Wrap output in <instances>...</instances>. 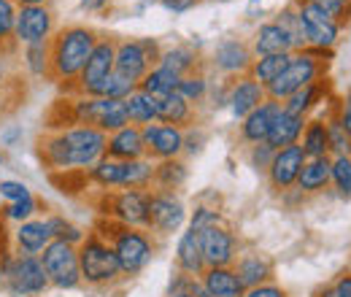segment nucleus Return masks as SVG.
I'll return each mask as SVG.
<instances>
[{"label":"nucleus","mask_w":351,"mask_h":297,"mask_svg":"<svg viewBox=\"0 0 351 297\" xmlns=\"http://www.w3.org/2000/svg\"><path fill=\"white\" fill-rule=\"evenodd\" d=\"M289 60H292V54H265V57H254L252 60V68H249V76L263 86L273 84L281 76V71L289 65Z\"/></svg>","instance_id":"f704fd0d"},{"label":"nucleus","mask_w":351,"mask_h":297,"mask_svg":"<svg viewBox=\"0 0 351 297\" xmlns=\"http://www.w3.org/2000/svg\"><path fill=\"white\" fill-rule=\"evenodd\" d=\"M168 297H195L189 289H184V292H173V295H168Z\"/></svg>","instance_id":"e2e57ef3"},{"label":"nucleus","mask_w":351,"mask_h":297,"mask_svg":"<svg viewBox=\"0 0 351 297\" xmlns=\"http://www.w3.org/2000/svg\"><path fill=\"white\" fill-rule=\"evenodd\" d=\"M178 82H181V76L171 73V71H168V68H162V65H154V68H152V71L138 82V89H141V92H146V95H152L154 100H160V97L173 95Z\"/></svg>","instance_id":"72a5a7b5"},{"label":"nucleus","mask_w":351,"mask_h":297,"mask_svg":"<svg viewBox=\"0 0 351 297\" xmlns=\"http://www.w3.org/2000/svg\"><path fill=\"white\" fill-rule=\"evenodd\" d=\"M214 224H221V211L214 206H206V203H197L192 216L186 219V227H192L197 233H203L206 227H214Z\"/></svg>","instance_id":"c03bdc74"},{"label":"nucleus","mask_w":351,"mask_h":297,"mask_svg":"<svg viewBox=\"0 0 351 297\" xmlns=\"http://www.w3.org/2000/svg\"><path fill=\"white\" fill-rule=\"evenodd\" d=\"M22 138H25L22 125H5L0 130V149H16L22 146Z\"/></svg>","instance_id":"3c124183"},{"label":"nucleus","mask_w":351,"mask_h":297,"mask_svg":"<svg viewBox=\"0 0 351 297\" xmlns=\"http://www.w3.org/2000/svg\"><path fill=\"white\" fill-rule=\"evenodd\" d=\"M200 284L217 297H243V292H246L241 287L232 265L230 268H206L200 276Z\"/></svg>","instance_id":"7c9ffc66"},{"label":"nucleus","mask_w":351,"mask_h":297,"mask_svg":"<svg viewBox=\"0 0 351 297\" xmlns=\"http://www.w3.org/2000/svg\"><path fill=\"white\" fill-rule=\"evenodd\" d=\"M79 273H82V287L92 289H106L125 278L111 243L100 238L95 230L87 233V238L79 243Z\"/></svg>","instance_id":"20e7f679"},{"label":"nucleus","mask_w":351,"mask_h":297,"mask_svg":"<svg viewBox=\"0 0 351 297\" xmlns=\"http://www.w3.org/2000/svg\"><path fill=\"white\" fill-rule=\"evenodd\" d=\"M252 60H254V54H252L249 41H243L238 36H227V38L217 41V46H214L211 68L221 76H227V79H235V76H246L249 73Z\"/></svg>","instance_id":"2eb2a0df"},{"label":"nucleus","mask_w":351,"mask_h":297,"mask_svg":"<svg viewBox=\"0 0 351 297\" xmlns=\"http://www.w3.org/2000/svg\"><path fill=\"white\" fill-rule=\"evenodd\" d=\"M208 89H211V82H208L206 71L200 68V71H195V73H189V76H181V82L176 86V95L184 97L189 106L197 108V106L208 97Z\"/></svg>","instance_id":"58836bf2"},{"label":"nucleus","mask_w":351,"mask_h":297,"mask_svg":"<svg viewBox=\"0 0 351 297\" xmlns=\"http://www.w3.org/2000/svg\"><path fill=\"white\" fill-rule=\"evenodd\" d=\"M273 154H276V149H270L267 143H254V146H249V152H246V163H249V168L254 170V173H267L270 168V160H273Z\"/></svg>","instance_id":"de8ad7c7"},{"label":"nucleus","mask_w":351,"mask_h":297,"mask_svg":"<svg viewBox=\"0 0 351 297\" xmlns=\"http://www.w3.org/2000/svg\"><path fill=\"white\" fill-rule=\"evenodd\" d=\"M143 132V146H146V157L152 163H165V160H176L184 154V130L173 128V125H146L141 128Z\"/></svg>","instance_id":"a211bd4d"},{"label":"nucleus","mask_w":351,"mask_h":297,"mask_svg":"<svg viewBox=\"0 0 351 297\" xmlns=\"http://www.w3.org/2000/svg\"><path fill=\"white\" fill-rule=\"evenodd\" d=\"M186 289H189L195 297H217V295H211V292L200 284V278H189V287H186Z\"/></svg>","instance_id":"4d7b16f0"},{"label":"nucleus","mask_w":351,"mask_h":297,"mask_svg":"<svg viewBox=\"0 0 351 297\" xmlns=\"http://www.w3.org/2000/svg\"><path fill=\"white\" fill-rule=\"evenodd\" d=\"M108 135L87 125L49 130L38 138L36 154L51 176L57 173H87L106 157Z\"/></svg>","instance_id":"f257e3e1"},{"label":"nucleus","mask_w":351,"mask_h":297,"mask_svg":"<svg viewBox=\"0 0 351 297\" xmlns=\"http://www.w3.org/2000/svg\"><path fill=\"white\" fill-rule=\"evenodd\" d=\"M97 211L122 227H149V189H114L103 192Z\"/></svg>","instance_id":"0eeeda50"},{"label":"nucleus","mask_w":351,"mask_h":297,"mask_svg":"<svg viewBox=\"0 0 351 297\" xmlns=\"http://www.w3.org/2000/svg\"><path fill=\"white\" fill-rule=\"evenodd\" d=\"M95 233L111 243L114 254H117L119 265H122V276L125 278L141 276L152 265L154 254H157V243H154V235L149 230L122 227V224L100 216L97 224H95Z\"/></svg>","instance_id":"7ed1b4c3"},{"label":"nucleus","mask_w":351,"mask_h":297,"mask_svg":"<svg viewBox=\"0 0 351 297\" xmlns=\"http://www.w3.org/2000/svg\"><path fill=\"white\" fill-rule=\"evenodd\" d=\"M324 68H327L324 60L311 57L308 51H292L289 65L281 71V76H278L273 84L265 86V95H267L270 100H276V103H284V100H287L289 95H295L298 89L319 82L322 73H324Z\"/></svg>","instance_id":"6e6552de"},{"label":"nucleus","mask_w":351,"mask_h":297,"mask_svg":"<svg viewBox=\"0 0 351 297\" xmlns=\"http://www.w3.org/2000/svg\"><path fill=\"white\" fill-rule=\"evenodd\" d=\"M276 25H281V30L289 36V41L295 46V51H303L308 49L306 33H303V22H300V14H298V5L295 3H287L276 16H273Z\"/></svg>","instance_id":"4c0bfd02"},{"label":"nucleus","mask_w":351,"mask_h":297,"mask_svg":"<svg viewBox=\"0 0 351 297\" xmlns=\"http://www.w3.org/2000/svg\"><path fill=\"white\" fill-rule=\"evenodd\" d=\"M189 178V168L184 157L176 160H165V163H154V189H165V192H176L186 184Z\"/></svg>","instance_id":"2f4dec72"},{"label":"nucleus","mask_w":351,"mask_h":297,"mask_svg":"<svg viewBox=\"0 0 351 297\" xmlns=\"http://www.w3.org/2000/svg\"><path fill=\"white\" fill-rule=\"evenodd\" d=\"M316 297H346V295H343V292H341L335 284H330V287H324V289H322Z\"/></svg>","instance_id":"052dcab7"},{"label":"nucleus","mask_w":351,"mask_h":297,"mask_svg":"<svg viewBox=\"0 0 351 297\" xmlns=\"http://www.w3.org/2000/svg\"><path fill=\"white\" fill-rule=\"evenodd\" d=\"M252 54L254 57H265V54H292L295 46L289 41V36L281 30V25H276L273 19L263 22L254 33H252Z\"/></svg>","instance_id":"393cba45"},{"label":"nucleus","mask_w":351,"mask_h":297,"mask_svg":"<svg viewBox=\"0 0 351 297\" xmlns=\"http://www.w3.org/2000/svg\"><path fill=\"white\" fill-rule=\"evenodd\" d=\"M49 216V224H51V235L57 241H65V243H73L79 246L84 238H87V230H82L79 224H73L71 219L60 216V213H46Z\"/></svg>","instance_id":"a19ab883"},{"label":"nucleus","mask_w":351,"mask_h":297,"mask_svg":"<svg viewBox=\"0 0 351 297\" xmlns=\"http://www.w3.org/2000/svg\"><path fill=\"white\" fill-rule=\"evenodd\" d=\"M186 206L176 192L149 189V233L154 238H171L186 224Z\"/></svg>","instance_id":"f8f14e48"},{"label":"nucleus","mask_w":351,"mask_h":297,"mask_svg":"<svg viewBox=\"0 0 351 297\" xmlns=\"http://www.w3.org/2000/svg\"><path fill=\"white\" fill-rule=\"evenodd\" d=\"M335 189L343 195V198H351V157H332V181Z\"/></svg>","instance_id":"49530a36"},{"label":"nucleus","mask_w":351,"mask_h":297,"mask_svg":"<svg viewBox=\"0 0 351 297\" xmlns=\"http://www.w3.org/2000/svg\"><path fill=\"white\" fill-rule=\"evenodd\" d=\"M160 3H162V8L171 11V14H186V11H192L200 0H160Z\"/></svg>","instance_id":"5fc2aeb1"},{"label":"nucleus","mask_w":351,"mask_h":297,"mask_svg":"<svg viewBox=\"0 0 351 297\" xmlns=\"http://www.w3.org/2000/svg\"><path fill=\"white\" fill-rule=\"evenodd\" d=\"M335 287L346 297H351V276H338V278H335Z\"/></svg>","instance_id":"bf43d9fd"},{"label":"nucleus","mask_w":351,"mask_h":297,"mask_svg":"<svg viewBox=\"0 0 351 297\" xmlns=\"http://www.w3.org/2000/svg\"><path fill=\"white\" fill-rule=\"evenodd\" d=\"M16 11L19 5L14 0H0V46L14 43V25H16ZM16 46V43H14Z\"/></svg>","instance_id":"37998d69"},{"label":"nucleus","mask_w":351,"mask_h":297,"mask_svg":"<svg viewBox=\"0 0 351 297\" xmlns=\"http://www.w3.org/2000/svg\"><path fill=\"white\" fill-rule=\"evenodd\" d=\"M303 165H306V154H303L300 143L276 149V154H273V160H270V168L265 173L270 189L278 192V195L289 192V189L298 184V176H300Z\"/></svg>","instance_id":"f3484780"},{"label":"nucleus","mask_w":351,"mask_h":297,"mask_svg":"<svg viewBox=\"0 0 351 297\" xmlns=\"http://www.w3.org/2000/svg\"><path fill=\"white\" fill-rule=\"evenodd\" d=\"M0 168H5V152L0 149Z\"/></svg>","instance_id":"0e129e2a"},{"label":"nucleus","mask_w":351,"mask_h":297,"mask_svg":"<svg viewBox=\"0 0 351 297\" xmlns=\"http://www.w3.org/2000/svg\"><path fill=\"white\" fill-rule=\"evenodd\" d=\"M330 181H332V157H319V160H306L295 187L300 195H316L324 192Z\"/></svg>","instance_id":"c756f323"},{"label":"nucleus","mask_w":351,"mask_h":297,"mask_svg":"<svg viewBox=\"0 0 351 297\" xmlns=\"http://www.w3.org/2000/svg\"><path fill=\"white\" fill-rule=\"evenodd\" d=\"M200 246H203L206 268H230L238 259V254H241L238 235L227 224L206 227L200 233Z\"/></svg>","instance_id":"dca6fc26"},{"label":"nucleus","mask_w":351,"mask_h":297,"mask_svg":"<svg viewBox=\"0 0 351 297\" xmlns=\"http://www.w3.org/2000/svg\"><path fill=\"white\" fill-rule=\"evenodd\" d=\"M38 257H41V265H44L46 276H49L51 289L73 292V289L82 287V273H79V246L54 238Z\"/></svg>","instance_id":"9d476101"},{"label":"nucleus","mask_w":351,"mask_h":297,"mask_svg":"<svg viewBox=\"0 0 351 297\" xmlns=\"http://www.w3.org/2000/svg\"><path fill=\"white\" fill-rule=\"evenodd\" d=\"M57 33V14L51 5H22L16 11L14 25V43L16 49L33 46V43H49Z\"/></svg>","instance_id":"ddd939ff"},{"label":"nucleus","mask_w":351,"mask_h":297,"mask_svg":"<svg viewBox=\"0 0 351 297\" xmlns=\"http://www.w3.org/2000/svg\"><path fill=\"white\" fill-rule=\"evenodd\" d=\"M322 95H324V82L319 79V82H313V84L298 89L295 95H289V97L281 103V108H284V111H289V114H298V117H308V114H311V108L319 103V97H322Z\"/></svg>","instance_id":"e433bc0d"},{"label":"nucleus","mask_w":351,"mask_h":297,"mask_svg":"<svg viewBox=\"0 0 351 297\" xmlns=\"http://www.w3.org/2000/svg\"><path fill=\"white\" fill-rule=\"evenodd\" d=\"M300 149L306 160H319L330 157V141H327V125L322 119H308L303 135H300Z\"/></svg>","instance_id":"473e14b6"},{"label":"nucleus","mask_w":351,"mask_h":297,"mask_svg":"<svg viewBox=\"0 0 351 297\" xmlns=\"http://www.w3.org/2000/svg\"><path fill=\"white\" fill-rule=\"evenodd\" d=\"M338 122H341L343 130L351 135V92H346V97H343V103H341V117H338Z\"/></svg>","instance_id":"6e6d98bb"},{"label":"nucleus","mask_w":351,"mask_h":297,"mask_svg":"<svg viewBox=\"0 0 351 297\" xmlns=\"http://www.w3.org/2000/svg\"><path fill=\"white\" fill-rule=\"evenodd\" d=\"M114 57H117V38L100 36V41L92 49L87 65L82 71V76L76 79V84L68 89V95L71 97H79V95H84V97H100L103 84L114 73Z\"/></svg>","instance_id":"9b49d317"},{"label":"nucleus","mask_w":351,"mask_h":297,"mask_svg":"<svg viewBox=\"0 0 351 297\" xmlns=\"http://www.w3.org/2000/svg\"><path fill=\"white\" fill-rule=\"evenodd\" d=\"M19 8L22 5H51V0H14Z\"/></svg>","instance_id":"680f3d73"},{"label":"nucleus","mask_w":351,"mask_h":297,"mask_svg":"<svg viewBox=\"0 0 351 297\" xmlns=\"http://www.w3.org/2000/svg\"><path fill=\"white\" fill-rule=\"evenodd\" d=\"M278 108H281V103L265 97L252 114H246V117L241 119V125H238L241 141L249 143V146L265 143V138H267V132H270V125H273V119H276V114H278Z\"/></svg>","instance_id":"412c9836"},{"label":"nucleus","mask_w":351,"mask_h":297,"mask_svg":"<svg viewBox=\"0 0 351 297\" xmlns=\"http://www.w3.org/2000/svg\"><path fill=\"white\" fill-rule=\"evenodd\" d=\"M128 106V119L135 128H146V125H154L157 122V100L141 89H135L130 97L125 100Z\"/></svg>","instance_id":"c9c22d12"},{"label":"nucleus","mask_w":351,"mask_h":297,"mask_svg":"<svg viewBox=\"0 0 351 297\" xmlns=\"http://www.w3.org/2000/svg\"><path fill=\"white\" fill-rule=\"evenodd\" d=\"M195 119H197V108L189 106V103H186L184 97H178L176 92L168 95V97H160V100H157V122L186 130L195 125Z\"/></svg>","instance_id":"c85d7f7f"},{"label":"nucleus","mask_w":351,"mask_h":297,"mask_svg":"<svg viewBox=\"0 0 351 297\" xmlns=\"http://www.w3.org/2000/svg\"><path fill=\"white\" fill-rule=\"evenodd\" d=\"M176 270L189 276V278H200L206 270V259H203V246H200V233L186 227L178 235L176 243Z\"/></svg>","instance_id":"5701e85b"},{"label":"nucleus","mask_w":351,"mask_h":297,"mask_svg":"<svg viewBox=\"0 0 351 297\" xmlns=\"http://www.w3.org/2000/svg\"><path fill=\"white\" fill-rule=\"evenodd\" d=\"M100 41V33L84 25V22H73L65 27H57L54 38L49 41L51 49V82L60 86L62 92H68L76 84V79L82 76L84 65H87L92 49Z\"/></svg>","instance_id":"f03ea898"},{"label":"nucleus","mask_w":351,"mask_h":297,"mask_svg":"<svg viewBox=\"0 0 351 297\" xmlns=\"http://www.w3.org/2000/svg\"><path fill=\"white\" fill-rule=\"evenodd\" d=\"M160 54H162V46L157 38H119L117 57H114V73L138 84L160 62Z\"/></svg>","instance_id":"1a4fd4ad"},{"label":"nucleus","mask_w":351,"mask_h":297,"mask_svg":"<svg viewBox=\"0 0 351 297\" xmlns=\"http://www.w3.org/2000/svg\"><path fill=\"white\" fill-rule=\"evenodd\" d=\"M51 289L41 257L16 254L11 252L5 259V276H3V292L8 297H41Z\"/></svg>","instance_id":"423d86ee"},{"label":"nucleus","mask_w":351,"mask_h":297,"mask_svg":"<svg viewBox=\"0 0 351 297\" xmlns=\"http://www.w3.org/2000/svg\"><path fill=\"white\" fill-rule=\"evenodd\" d=\"M243 297H289L284 287H278L276 281H267V284H260L254 289H246Z\"/></svg>","instance_id":"603ef678"},{"label":"nucleus","mask_w":351,"mask_h":297,"mask_svg":"<svg viewBox=\"0 0 351 297\" xmlns=\"http://www.w3.org/2000/svg\"><path fill=\"white\" fill-rule=\"evenodd\" d=\"M16 46L11 43V46H0V86L8 84V79L14 76V71H16V65H14V60H16Z\"/></svg>","instance_id":"8fccbe9b"},{"label":"nucleus","mask_w":351,"mask_h":297,"mask_svg":"<svg viewBox=\"0 0 351 297\" xmlns=\"http://www.w3.org/2000/svg\"><path fill=\"white\" fill-rule=\"evenodd\" d=\"M38 213H41V200L36 195H27V198H22L16 203H5L0 209V219L11 222V224H22V222H27V219H33Z\"/></svg>","instance_id":"ea45409f"},{"label":"nucleus","mask_w":351,"mask_h":297,"mask_svg":"<svg viewBox=\"0 0 351 297\" xmlns=\"http://www.w3.org/2000/svg\"><path fill=\"white\" fill-rule=\"evenodd\" d=\"M27 195H33V189H30L25 181H19V178H3V181H0V200L16 203V200H22V198H27Z\"/></svg>","instance_id":"09e8293b"},{"label":"nucleus","mask_w":351,"mask_h":297,"mask_svg":"<svg viewBox=\"0 0 351 297\" xmlns=\"http://www.w3.org/2000/svg\"><path fill=\"white\" fill-rule=\"evenodd\" d=\"M265 97V86L257 84L249 73L246 76H235V79H230L227 82V108H230V114L241 122L246 114H252L260 103H263Z\"/></svg>","instance_id":"aec40b11"},{"label":"nucleus","mask_w":351,"mask_h":297,"mask_svg":"<svg viewBox=\"0 0 351 297\" xmlns=\"http://www.w3.org/2000/svg\"><path fill=\"white\" fill-rule=\"evenodd\" d=\"M108 3H111V0H82V8H84V11H103Z\"/></svg>","instance_id":"13d9d810"},{"label":"nucleus","mask_w":351,"mask_h":297,"mask_svg":"<svg viewBox=\"0 0 351 297\" xmlns=\"http://www.w3.org/2000/svg\"><path fill=\"white\" fill-rule=\"evenodd\" d=\"M3 224H5V222L0 219V289H3V276H5V259L14 252V249H11V241H8V233H5Z\"/></svg>","instance_id":"864d4df0"},{"label":"nucleus","mask_w":351,"mask_h":297,"mask_svg":"<svg viewBox=\"0 0 351 297\" xmlns=\"http://www.w3.org/2000/svg\"><path fill=\"white\" fill-rule=\"evenodd\" d=\"M308 117H298V114H289L284 108H278L273 125H270V132L265 138V143L270 149H284V146H295L300 143V135H303V128H306Z\"/></svg>","instance_id":"a878e982"},{"label":"nucleus","mask_w":351,"mask_h":297,"mask_svg":"<svg viewBox=\"0 0 351 297\" xmlns=\"http://www.w3.org/2000/svg\"><path fill=\"white\" fill-rule=\"evenodd\" d=\"M8 241H11V249L16 254H33L38 257L46 246L54 241L51 235V224H49V216H33L22 224H14V230L8 233Z\"/></svg>","instance_id":"6ab92c4d"},{"label":"nucleus","mask_w":351,"mask_h":297,"mask_svg":"<svg viewBox=\"0 0 351 297\" xmlns=\"http://www.w3.org/2000/svg\"><path fill=\"white\" fill-rule=\"evenodd\" d=\"M106 157L119 160V163H130V160H143L146 157V146H143V132L135 125L117 130L108 135V146H106Z\"/></svg>","instance_id":"b1692460"},{"label":"nucleus","mask_w":351,"mask_h":297,"mask_svg":"<svg viewBox=\"0 0 351 297\" xmlns=\"http://www.w3.org/2000/svg\"><path fill=\"white\" fill-rule=\"evenodd\" d=\"M232 270L243 289H254L260 284L273 281V259L263 252H243L232 262Z\"/></svg>","instance_id":"4be33fe9"},{"label":"nucleus","mask_w":351,"mask_h":297,"mask_svg":"<svg viewBox=\"0 0 351 297\" xmlns=\"http://www.w3.org/2000/svg\"><path fill=\"white\" fill-rule=\"evenodd\" d=\"M327 125V141H330V154L332 157H351V135L343 130L338 119L324 122Z\"/></svg>","instance_id":"79ce46f5"},{"label":"nucleus","mask_w":351,"mask_h":297,"mask_svg":"<svg viewBox=\"0 0 351 297\" xmlns=\"http://www.w3.org/2000/svg\"><path fill=\"white\" fill-rule=\"evenodd\" d=\"M16 54H19V68L27 73V79L51 82V49H49V43L22 46Z\"/></svg>","instance_id":"bb28decb"},{"label":"nucleus","mask_w":351,"mask_h":297,"mask_svg":"<svg viewBox=\"0 0 351 297\" xmlns=\"http://www.w3.org/2000/svg\"><path fill=\"white\" fill-rule=\"evenodd\" d=\"M138 89L135 82L130 79H125V76H119V73H111V79L103 84L100 89V97H114V100H128L132 92Z\"/></svg>","instance_id":"a18cd8bd"},{"label":"nucleus","mask_w":351,"mask_h":297,"mask_svg":"<svg viewBox=\"0 0 351 297\" xmlns=\"http://www.w3.org/2000/svg\"><path fill=\"white\" fill-rule=\"evenodd\" d=\"M68 108V128L71 125H87L106 135L117 132V130L128 128V106L125 100H114V97H68L62 100Z\"/></svg>","instance_id":"39448f33"},{"label":"nucleus","mask_w":351,"mask_h":297,"mask_svg":"<svg viewBox=\"0 0 351 297\" xmlns=\"http://www.w3.org/2000/svg\"><path fill=\"white\" fill-rule=\"evenodd\" d=\"M157 65L168 68V71L176 73V76H189V73H195V71H200V68H203L200 54H197V49H195L192 43H176V46L162 49V54H160V62H157Z\"/></svg>","instance_id":"cd10ccee"},{"label":"nucleus","mask_w":351,"mask_h":297,"mask_svg":"<svg viewBox=\"0 0 351 297\" xmlns=\"http://www.w3.org/2000/svg\"><path fill=\"white\" fill-rule=\"evenodd\" d=\"M298 5V14H300V22H303V33H306L308 49H332L338 43L341 36V27L330 19V14L324 8H319L316 3L311 0H292Z\"/></svg>","instance_id":"4468645a"}]
</instances>
